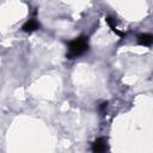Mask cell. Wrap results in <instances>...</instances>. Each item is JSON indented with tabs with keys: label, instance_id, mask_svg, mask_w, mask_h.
I'll return each instance as SVG.
<instances>
[{
	"label": "cell",
	"instance_id": "6da1fadb",
	"mask_svg": "<svg viewBox=\"0 0 153 153\" xmlns=\"http://www.w3.org/2000/svg\"><path fill=\"white\" fill-rule=\"evenodd\" d=\"M88 49V43H87V37L85 36H80L73 41H71L68 43V53H67V57L68 59H74L81 54H84L85 51H87Z\"/></svg>",
	"mask_w": 153,
	"mask_h": 153
},
{
	"label": "cell",
	"instance_id": "7a4b0ae2",
	"mask_svg": "<svg viewBox=\"0 0 153 153\" xmlns=\"http://www.w3.org/2000/svg\"><path fill=\"white\" fill-rule=\"evenodd\" d=\"M108 149V145H106V139L104 137H99L97 140L93 141L92 143V151L96 153H100V152H105Z\"/></svg>",
	"mask_w": 153,
	"mask_h": 153
},
{
	"label": "cell",
	"instance_id": "3957f363",
	"mask_svg": "<svg viewBox=\"0 0 153 153\" xmlns=\"http://www.w3.org/2000/svg\"><path fill=\"white\" fill-rule=\"evenodd\" d=\"M39 27V24H38V22L36 20V19H29L24 25H23V31L24 32H33V31H36L37 29Z\"/></svg>",
	"mask_w": 153,
	"mask_h": 153
},
{
	"label": "cell",
	"instance_id": "277c9868",
	"mask_svg": "<svg viewBox=\"0 0 153 153\" xmlns=\"http://www.w3.org/2000/svg\"><path fill=\"white\" fill-rule=\"evenodd\" d=\"M152 41H153V36L151 33H141L139 37H137V43L140 45H145V47H148L152 44Z\"/></svg>",
	"mask_w": 153,
	"mask_h": 153
},
{
	"label": "cell",
	"instance_id": "5b68a950",
	"mask_svg": "<svg viewBox=\"0 0 153 153\" xmlns=\"http://www.w3.org/2000/svg\"><path fill=\"white\" fill-rule=\"evenodd\" d=\"M106 22H108L109 26L111 27V30H112L115 33H117L120 37H124V33L117 30V27H116V22H115V19H114V18H111V17H108V18H106Z\"/></svg>",
	"mask_w": 153,
	"mask_h": 153
}]
</instances>
